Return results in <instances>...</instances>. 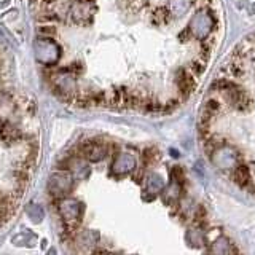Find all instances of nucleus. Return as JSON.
Listing matches in <instances>:
<instances>
[{"instance_id":"obj_3","label":"nucleus","mask_w":255,"mask_h":255,"mask_svg":"<svg viewBox=\"0 0 255 255\" xmlns=\"http://www.w3.org/2000/svg\"><path fill=\"white\" fill-rule=\"evenodd\" d=\"M72 185H74V179H72V175L69 172H64V171L51 174L50 180H48V188H50V191L56 196L69 193Z\"/></svg>"},{"instance_id":"obj_15","label":"nucleus","mask_w":255,"mask_h":255,"mask_svg":"<svg viewBox=\"0 0 255 255\" xmlns=\"http://www.w3.org/2000/svg\"><path fill=\"white\" fill-rule=\"evenodd\" d=\"M230 252V244L227 239H219L217 243L212 247V254L214 255H227Z\"/></svg>"},{"instance_id":"obj_4","label":"nucleus","mask_w":255,"mask_h":255,"mask_svg":"<svg viewBox=\"0 0 255 255\" xmlns=\"http://www.w3.org/2000/svg\"><path fill=\"white\" fill-rule=\"evenodd\" d=\"M137 166V159L132 153H120L115 159H114V164H112V172L117 174V175H125V174H129L135 169Z\"/></svg>"},{"instance_id":"obj_14","label":"nucleus","mask_w":255,"mask_h":255,"mask_svg":"<svg viewBox=\"0 0 255 255\" xmlns=\"http://www.w3.org/2000/svg\"><path fill=\"white\" fill-rule=\"evenodd\" d=\"M187 239H188V243H191V246H196V247L204 244V235L199 233L198 230H190L187 235Z\"/></svg>"},{"instance_id":"obj_9","label":"nucleus","mask_w":255,"mask_h":255,"mask_svg":"<svg viewBox=\"0 0 255 255\" xmlns=\"http://www.w3.org/2000/svg\"><path fill=\"white\" fill-rule=\"evenodd\" d=\"M163 188H164V180H163L161 175L150 174L148 177H147V183H145L147 193H150V195H158V193H161Z\"/></svg>"},{"instance_id":"obj_8","label":"nucleus","mask_w":255,"mask_h":255,"mask_svg":"<svg viewBox=\"0 0 255 255\" xmlns=\"http://www.w3.org/2000/svg\"><path fill=\"white\" fill-rule=\"evenodd\" d=\"M235 153L230 148H220L217 150V153L214 155V163L220 167H231L235 164Z\"/></svg>"},{"instance_id":"obj_18","label":"nucleus","mask_w":255,"mask_h":255,"mask_svg":"<svg viewBox=\"0 0 255 255\" xmlns=\"http://www.w3.org/2000/svg\"><path fill=\"white\" fill-rule=\"evenodd\" d=\"M8 209H10V201H8V198L0 191V217L6 215Z\"/></svg>"},{"instance_id":"obj_1","label":"nucleus","mask_w":255,"mask_h":255,"mask_svg":"<svg viewBox=\"0 0 255 255\" xmlns=\"http://www.w3.org/2000/svg\"><path fill=\"white\" fill-rule=\"evenodd\" d=\"M35 59L46 66L56 64L61 58V48L51 38H37L34 42Z\"/></svg>"},{"instance_id":"obj_13","label":"nucleus","mask_w":255,"mask_h":255,"mask_svg":"<svg viewBox=\"0 0 255 255\" xmlns=\"http://www.w3.org/2000/svg\"><path fill=\"white\" fill-rule=\"evenodd\" d=\"M26 212H27V215H29V219H30L32 222H35V223L42 222V220H43V217H45V211H43V207H42V206H38V204H34V203L27 206Z\"/></svg>"},{"instance_id":"obj_6","label":"nucleus","mask_w":255,"mask_h":255,"mask_svg":"<svg viewBox=\"0 0 255 255\" xmlns=\"http://www.w3.org/2000/svg\"><path fill=\"white\" fill-rule=\"evenodd\" d=\"M54 86L62 96H70L75 91V78L72 77L69 72H59L58 75L54 77Z\"/></svg>"},{"instance_id":"obj_7","label":"nucleus","mask_w":255,"mask_h":255,"mask_svg":"<svg viewBox=\"0 0 255 255\" xmlns=\"http://www.w3.org/2000/svg\"><path fill=\"white\" fill-rule=\"evenodd\" d=\"M107 155L106 147L99 142H88L83 145V156L91 163H98L101 159H104Z\"/></svg>"},{"instance_id":"obj_16","label":"nucleus","mask_w":255,"mask_h":255,"mask_svg":"<svg viewBox=\"0 0 255 255\" xmlns=\"http://www.w3.org/2000/svg\"><path fill=\"white\" fill-rule=\"evenodd\" d=\"M70 167L74 169V172H75L77 175H80V177H85V175L88 174V171H90V169H88V166H86L83 161H78V159H77V161L72 163Z\"/></svg>"},{"instance_id":"obj_11","label":"nucleus","mask_w":255,"mask_h":255,"mask_svg":"<svg viewBox=\"0 0 255 255\" xmlns=\"http://www.w3.org/2000/svg\"><path fill=\"white\" fill-rule=\"evenodd\" d=\"M191 0H171L169 2V13L175 18H180V16L185 14L190 10Z\"/></svg>"},{"instance_id":"obj_2","label":"nucleus","mask_w":255,"mask_h":255,"mask_svg":"<svg viewBox=\"0 0 255 255\" xmlns=\"http://www.w3.org/2000/svg\"><path fill=\"white\" fill-rule=\"evenodd\" d=\"M215 19L207 10H199L193 14V18L190 21V32L196 38H206L214 29Z\"/></svg>"},{"instance_id":"obj_5","label":"nucleus","mask_w":255,"mask_h":255,"mask_svg":"<svg viewBox=\"0 0 255 255\" xmlns=\"http://www.w3.org/2000/svg\"><path fill=\"white\" fill-rule=\"evenodd\" d=\"M59 212L66 222H77L82 215V204L77 199L66 198L59 203Z\"/></svg>"},{"instance_id":"obj_12","label":"nucleus","mask_w":255,"mask_h":255,"mask_svg":"<svg viewBox=\"0 0 255 255\" xmlns=\"http://www.w3.org/2000/svg\"><path fill=\"white\" fill-rule=\"evenodd\" d=\"M37 241V236L32 233L30 230H26V231H21V233H18L16 236L11 238V243L14 246H32Z\"/></svg>"},{"instance_id":"obj_19","label":"nucleus","mask_w":255,"mask_h":255,"mask_svg":"<svg viewBox=\"0 0 255 255\" xmlns=\"http://www.w3.org/2000/svg\"><path fill=\"white\" fill-rule=\"evenodd\" d=\"M38 30H40V32H48V34H53V32H54L53 27H40Z\"/></svg>"},{"instance_id":"obj_17","label":"nucleus","mask_w":255,"mask_h":255,"mask_svg":"<svg viewBox=\"0 0 255 255\" xmlns=\"http://www.w3.org/2000/svg\"><path fill=\"white\" fill-rule=\"evenodd\" d=\"M235 179H236L239 183H244V182H247V179H249V171H247V167H244V166H239L238 169L235 171Z\"/></svg>"},{"instance_id":"obj_10","label":"nucleus","mask_w":255,"mask_h":255,"mask_svg":"<svg viewBox=\"0 0 255 255\" xmlns=\"http://www.w3.org/2000/svg\"><path fill=\"white\" fill-rule=\"evenodd\" d=\"M175 83L179 85L182 93H190V91H193V88H195L193 77H191L190 74H187V72H183V70H179L177 74H175Z\"/></svg>"},{"instance_id":"obj_20","label":"nucleus","mask_w":255,"mask_h":255,"mask_svg":"<svg viewBox=\"0 0 255 255\" xmlns=\"http://www.w3.org/2000/svg\"><path fill=\"white\" fill-rule=\"evenodd\" d=\"M48 255H56V251H54V249H51L50 252H48Z\"/></svg>"}]
</instances>
